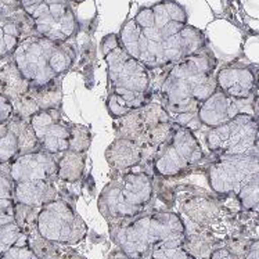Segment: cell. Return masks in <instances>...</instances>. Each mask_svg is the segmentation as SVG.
Returning <instances> with one entry per match:
<instances>
[{
  "label": "cell",
  "mask_w": 259,
  "mask_h": 259,
  "mask_svg": "<svg viewBox=\"0 0 259 259\" xmlns=\"http://www.w3.org/2000/svg\"><path fill=\"white\" fill-rule=\"evenodd\" d=\"M58 155L43 150L21 154L11 161L9 174L14 183L28 180H58L57 179Z\"/></svg>",
  "instance_id": "13"
},
{
  "label": "cell",
  "mask_w": 259,
  "mask_h": 259,
  "mask_svg": "<svg viewBox=\"0 0 259 259\" xmlns=\"http://www.w3.org/2000/svg\"><path fill=\"white\" fill-rule=\"evenodd\" d=\"M31 88L29 80L22 75L13 58L0 67V95L14 100L24 96Z\"/></svg>",
  "instance_id": "18"
},
{
  "label": "cell",
  "mask_w": 259,
  "mask_h": 259,
  "mask_svg": "<svg viewBox=\"0 0 259 259\" xmlns=\"http://www.w3.org/2000/svg\"><path fill=\"white\" fill-rule=\"evenodd\" d=\"M217 57L205 49L168 68L150 71L151 95L172 116L197 112L217 90Z\"/></svg>",
  "instance_id": "1"
},
{
  "label": "cell",
  "mask_w": 259,
  "mask_h": 259,
  "mask_svg": "<svg viewBox=\"0 0 259 259\" xmlns=\"http://www.w3.org/2000/svg\"><path fill=\"white\" fill-rule=\"evenodd\" d=\"M185 259H198V258H196V256H193V255H191L190 252H189V255H187V256H186Z\"/></svg>",
  "instance_id": "37"
},
{
  "label": "cell",
  "mask_w": 259,
  "mask_h": 259,
  "mask_svg": "<svg viewBox=\"0 0 259 259\" xmlns=\"http://www.w3.org/2000/svg\"><path fill=\"white\" fill-rule=\"evenodd\" d=\"M205 143L217 157L230 155H259L258 119L254 114L243 112L221 126L208 129Z\"/></svg>",
  "instance_id": "7"
},
{
  "label": "cell",
  "mask_w": 259,
  "mask_h": 259,
  "mask_svg": "<svg viewBox=\"0 0 259 259\" xmlns=\"http://www.w3.org/2000/svg\"><path fill=\"white\" fill-rule=\"evenodd\" d=\"M140 28H153L155 25V17H154L153 7H142L139 9L136 16L133 18Z\"/></svg>",
  "instance_id": "29"
},
{
  "label": "cell",
  "mask_w": 259,
  "mask_h": 259,
  "mask_svg": "<svg viewBox=\"0 0 259 259\" xmlns=\"http://www.w3.org/2000/svg\"><path fill=\"white\" fill-rule=\"evenodd\" d=\"M76 54L74 42H56L35 33L18 45L11 58L31 86H42L67 74Z\"/></svg>",
  "instance_id": "5"
},
{
  "label": "cell",
  "mask_w": 259,
  "mask_h": 259,
  "mask_svg": "<svg viewBox=\"0 0 259 259\" xmlns=\"http://www.w3.org/2000/svg\"><path fill=\"white\" fill-rule=\"evenodd\" d=\"M256 172H259V155L217 157L205 168L209 187L218 196L237 194L240 187Z\"/></svg>",
  "instance_id": "10"
},
{
  "label": "cell",
  "mask_w": 259,
  "mask_h": 259,
  "mask_svg": "<svg viewBox=\"0 0 259 259\" xmlns=\"http://www.w3.org/2000/svg\"><path fill=\"white\" fill-rule=\"evenodd\" d=\"M174 122H176L178 125H182V126L189 127L193 132H197L200 131L202 126L201 121L198 118V114L197 112H183V114H176V115L172 116Z\"/></svg>",
  "instance_id": "28"
},
{
  "label": "cell",
  "mask_w": 259,
  "mask_h": 259,
  "mask_svg": "<svg viewBox=\"0 0 259 259\" xmlns=\"http://www.w3.org/2000/svg\"><path fill=\"white\" fill-rule=\"evenodd\" d=\"M92 143V133L90 129L85 125L74 123L72 138L69 144V151H78V153H86Z\"/></svg>",
  "instance_id": "26"
},
{
  "label": "cell",
  "mask_w": 259,
  "mask_h": 259,
  "mask_svg": "<svg viewBox=\"0 0 259 259\" xmlns=\"http://www.w3.org/2000/svg\"><path fill=\"white\" fill-rule=\"evenodd\" d=\"M107 63L108 114L116 119L154 100L150 69L125 52L121 45L104 54Z\"/></svg>",
  "instance_id": "3"
},
{
  "label": "cell",
  "mask_w": 259,
  "mask_h": 259,
  "mask_svg": "<svg viewBox=\"0 0 259 259\" xmlns=\"http://www.w3.org/2000/svg\"><path fill=\"white\" fill-rule=\"evenodd\" d=\"M252 112L255 116L259 115V69L256 71V88L252 97Z\"/></svg>",
  "instance_id": "33"
},
{
  "label": "cell",
  "mask_w": 259,
  "mask_h": 259,
  "mask_svg": "<svg viewBox=\"0 0 259 259\" xmlns=\"http://www.w3.org/2000/svg\"><path fill=\"white\" fill-rule=\"evenodd\" d=\"M20 155V144L16 133L9 127V132L0 138V161L3 165H9Z\"/></svg>",
  "instance_id": "25"
},
{
  "label": "cell",
  "mask_w": 259,
  "mask_h": 259,
  "mask_svg": "<svg viewBox=\"0 0 259 259\" xmlns=\"http://www.w3.org/2000/svg\"><path fill=\"white\" fill-rule=\"evenodd\" d=\"M243 101L247 100H236L217 88V90L206 100L202 101L201 106L198 107L197 114L204 127H208V129L218 127L226 122L232 121L238 114L247 112L244 111L241 107Z\"/></svg>",
  "instance_id": "16"
},
{
  "label": "cell",
  "mask_w": 259,
  "mask_h": 259,
  "mask_svg": "<svg viewBox=\"0 0 259 259\" xmlns=\"http://www.w3.org/2000/svg\"><path fill=\"white\" fill-rule=\"evenodd\" d=\"M174 121L169 111L159 101L153 100L142 108L114 119L116 138L144 144L148 135L161 123Z\"/></svg>",
  "instance_id": "12"
},
{
  "label": "cell",
  "mask_w": 259,
  "mask_h": 259,
  "mask_svg": "<svg viewBox=\"0 0 259 259\" xmlns=\"http://www.w3.org/2000/svg\"><path fill=\"white\" fill-rule=\"evenodd\" d=\"M110 259H115V255L112 254V255H111V258H110ZM123 259H131V258H127V256H125V258H123Z\"/></svg>",
  "instance_id": "38"
},
{
  "label": "cell",
  "mask_w": 259,
  "mask_h": 259,
  "mask_svg": "<svg viewBox=\"0 0 259 259\" xmlns=\"http://www.w3.org/2000/svg\"><path fill=\"white\" fill-rule=\"evenodd\" d=\"M29 123L36 135L40 150L54 155L69 151L74 122L64 119L61 108L40 110L31 116Z\"/></svg>",
  "instance_id": "11"
},
{
  "label": "cell",
  "mask_w": 259,
  "mask_h": 259,
  "mask_svg": "<svg viewBox=\"0 0 259 259\" xmlns=\"http://www.w3.org/2000/svg\"><path fill=\"white\" fill-rule=\"evenodd\" d=\"M7 132H9V122L0 123V138H3Z\"/></svg>",
  "instance_id": "35"
},
{
  "label": "cell",
  "mask_w": 259,
  "mask_h": 259,
  "mask_svg": "<svg viewBox=\"0 0 259 259\" xmlns=\"http://www.w3.org/2000/svg\"><path fill=\"white\" fill-rule=\"evenodd\" d=\"M57 179L67 185H74L82 180L86 169V153L65 151L57 159Z\"/></svg>",
  "instance_id": "19"
},
{
  "label": "cell",
  "mask_w": 259,
  "mask_h": 259,
  "mask_svg": "<svg viewBox=\"0 0 259 259\" xmlns=\"http://www.w3.org/2000/svg\"><path fill=\"white\" fill-rule=\"evenodd\" d=\"M0 259H40L35 254V251L29 247V244L13 245L7 249Z\"/></svg>",
  "instance_id": "27"
},
{
  "label": "cell",
  "mask_w": 259,
  "mask_h": 259,
  "mask_svg": "<svg viewBox=\"0 0 259 259\" xmlns=\"http://www.w3.org/2000/svg\"><path fill=\"white\" fill-rule=\"evenodd\" d=\"M9 127H10L13 132L16 133L17 139H18L20 155L40 150V144L37 142L36 135L33 132L29 121H25L22 118L13 115L10 121H9Z\"/></svg>",
  "instance_id": "21"
},
{
  "label": "cell",
  "mask_w": 259,
  "mask_h": 259,
  "mask_svg": "<svg viewBox=\"0 0 259 259\" xmlns=\"http://www.w3.org/2000/svg\"><path fill=\"white\" fill-rule=\"evenodd\" d=\"M236 197L244 211L259 215V172L252 175L240 187Z\"/></svg>",
  "instance_id": "22"
},
{
  "label": "cell",
  "mask_w": 259,
  "mask_h": 259,
  "mask_svg": "<svg viewBox=\"0 0 259 259\" xmlns=\"http://www.w3.org/2000/svg\"><path fill=\"white\" fill-rule=\"evenodd\" d=\"M112 238L127 258L150 259L161 248L183 247L187 229L174 212L139 215L116 226Z\"/></svg>",
  "instance_id": "2"
},
{
  "label": "cell",
  "mask_w": 259,
  "mask_h": 259,
  "mask_svg": "<svg viewBox=\"0 0 259 259\" xmlns=\"http://www.w3.org/2000/svg\"><path fill=\"white\" fill-rule=\"evenodd\" d=\"M256 119H258V127H259V115H256Z\"/></svg>",
  "instance_id": "39"
},
{
  "label": "cell",
  "mask_w": 259,
  "mask_h": 259,
  "mask_svg": "<svg viewBox=\"0 0 259 259\" xmlns=\"http://www.w3.org/2000/svg\"><path fill=\"white\" fill-rule=\"evenodd\" d=\"M58 198L54 180H28L14 183V201L24 205L42 208Z\"/></svg>",
  "instance_id": "17"
},
{
  "label": "cell",
  "mask_w": 259,
  "mask_h": 259,
  "mask_svg": "<svg viewBox=\"0 0 259 259\" xmlns=\"http://www.w3.org/2000/svg\"><path fill=\"white\" fill-rule=\"evenodd\" d=\"M71 5H80V3H85V2H88V0H68Z\"/></svg>",
  "instance_id": "36"
},
{
  "label": "cell",
  "mask_w": 259,
  "mask_h": 259,
  "mask_svg": "<svg viewBox=\"0 0 259 259\" xmlns=\"http://www.w3.org/2000/svg\"><path fill=\"white\" fill-rule=\"evenodd\" d=\"M206 155L196 132L175 122L170 138L157 150L151 165L153 174L162 179L180 178L204 164Z\"/></svg>",
  "instance_id": "6"
},
{
  "label": "cell",
  "mask_w": 259,
  "mask_h": 259,
  "mask_svg": "<svg viewBox=\"0 0 259 259\" xmlns=\"http://www.w3.org/2000/svg\"><path fill=\"white\" fill-rule=\"evenodd\" d=\"M154 178L151 166L147 165L115 172L99 197L100 212L116 226L139 217L151 202Z\"/></svg>",
  "instance_id": "4"
},
{
  "label": "cell",
  "mask_w": 259,
  "mask_h": 259,
  "mask_svg": "<svg viewBox=\"0 0 259 259\" xmlns=\"http://www.w3.org/2000/svg\"><path fill=\"white\" fill-rule=\"evenodd\" d=\"M35 100L39 110H50V108H61L63 104V88L61 78L50 82L48 85L31 86L27 92Z\"/></svg>",
  "instance_id": "20"
},
{
  "label": "cell",
  "mask_w": 259,
  "mask_h": 259,
  "mask_svg": "<svg viewBox=\"0 0 259 259\" xmlns=\"http://www.w3.org/2000/svg\"><path fill=\"white\" fill-rule=\"evenodd\" d=\"M31 17L35 32L56 42H74L80 24L68 0H40L25 10Z\"/></svg>",
  "instance_id": "9"
},
{
  "label": "cell",
  "mask_w": 259,
  "mask_h": 259,
  "mask_svg": "<svg viewBox=\"0 0 259 259\" xmlns=\"http://www.w3.org/2000/svg\"><path fill=\"white\" fill-rule=\"evenodd\" d=\"M13 115H14L13 101L9 97L0 95V123L9 122Z\"/></svg>",
  "instance_id": "30"
},
{
  "label": "cell",
  "mask_w": 259,
  "mask_h": 259,
  "mask_svg": "<svg viewBox=\"0 0 259 259\" xmlns=\"http://www.w3.org/2000/svg\"><path fill=\"white\" fill-rule=\"evenodd\" d=\"M208 259H238V258L236 256V255L233 254L232 251H229L228 248H217L212 251Z\"/></svg>",
  "instance_id": "31"
},
{
  "label": "cell",
  "mask_w": 259,
  "mask_h": 259,
  "mask_svg": "<svg viewBox=\"0 0 259 259\" xmlns=\"http://www.w3.org/2000/svg\"><path fill=\"white\" fill-rule=\"evenodd\" d=\"M150 259H153V258H150Z\"/></svg>",
  "instance_id": "40"
},
{
  "label": "cell",
  "mask_w": 259,
  "mask_h": 259,
  "mask_svg": "<svg viewBox=\"0 0 259 259\" xmlns=\"http://www.w3.org/2000/svg\"><path fill=\"white\" fill-rule=\"evenodd\" d=\"M14 180L9 174V166H0V208L7 211H14Z\"/></svg>",
  "instance_id": "23"
},
{
  "label": "cell",
  "mask_w": 259,
  "mask_h": 259,
  "mask_svg": "<svg viewBox=\"0 0 259 259\" xmlns=\"http://www.w3.org/2000/svg\"><path fill=\"white\" fill-rule=\"evenodd\" d=\"M10 222H14V211H7L0 208V229Z\"/></svg>",
  "instance_id": "32"
},
{
  "label": "cell",
  "mask_w": 259,
  "mask_h": 259,
  "mask_svg": "<svg viewBox=\"0 0 259 259\" xmlns=\"http://www.w3.org/2000/svg\"><path fill=\"white\" fill-rule=\"evenodd\" d=\"M217 86L236 100H251L256 88V71L248 64H226L217 71Z\"/></svg>",
  "instance_id": "14"
},
{
  "label": "cell",
  "mask_w": 259,
  "mask_h": 259,
  "mask_svg": "<svg viewBox=\"0 0 259 259\" xmlns=\"http://www.w3.org/2000/svg\"><path fill=\"white\" fill-rule=\"evenodd\" d=\"M245 259H259V241H254L249 245Z\"/></svg>",
  "instance_id": "34"
},
{
  "label": "cell",
  "mask_w": 259,
  "mask_h": 259,
  "mask_svg": "<svg viewBox=\"0 0 259 259\" xmlns=\"http://www.w3.org/2000/svg\"><path fill=\"white\" fill-rule=\"evenodd\" d=\"M37 213H39V208L24 205L18 202H16L14 205V221L22 229V232H25L27 234L36 230Z\"/></svg>",
  "instance_id": "24"
},
{
  "label": "cell",
  "mask_w": 259,
  "mask_h": 259,
  "mask_svg": "<svg viewBox=\"0 0 259 259\" xmlns=\"http://www.w3.org/2000/svg\"><path fill=\"white\" fill-rule=\"evenodd\" d=\"M36 232L50 243L75 245L85 238L88 228L74 206L63 198H56L39 209Z\"/></svg>",
  "instance_id": "8"
},
{
  "label": "cell",
  "mask_w": 259,
  "mask_h": 259,
  "mask_svg": "<svg viewBox=\"0 0 259 259\" xmlns=\"http://www.w3.org/2000/svg\"><path fill=\"white\" fill-rule=\"evenodd\" d=\"M155 151L129 139L116 138L106 151V159L114 172L131 169L139 165L151 166Z\"/></svg>",
  "instance_id": "15"
}]
</instances>
